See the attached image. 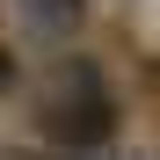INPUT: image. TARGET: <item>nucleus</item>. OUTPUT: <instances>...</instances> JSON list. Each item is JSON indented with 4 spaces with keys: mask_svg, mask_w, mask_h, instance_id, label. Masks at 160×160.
<instances>
[{
    "mask_svg": "<svg viewBox=\"0 0 160 160\" xmlns=\"http://www.w3.org/2000/svg\"><path fill=\"white\" fill-rule=\"evenodd\" d=\"M37 131L51 146H102L117 131V95L95 58H73L51 73V88L37 95Z\"/></svg>",
    "mask_w": 160,
    "mask_h": 160,
    "instance_id": "nucleus-1",
    "label": "nucleus"
},
{
    "mask_svg": "<svg viewBox=\"0 0 160 160\" xmlns=\"http://www.w3.org/2000/svg\"><path fill=\"white\" fill-rule=\"evenodd\" d=\"M80 8H88V0H22L29 29H44V37H66V29H80Z\"/></svg>",
    "mask_w": 160,
    "mask_h": 160,
    "instance_id": "nucleus-2",
    "label": "nucleus"
},
{
    "mask_svg": "<svg viewBox=\"0 0 160 160\" xmlns=\"http://www.w3.org/2000/svg\"><path fill=\"white\" fill-rule=\"evenodd\" d=\"M0 88H15V58H8V51H0Z\"/></svg>",
    "mask_w": 160,
    "mask_h": 160,
    "instance_id": "nucleus-3",
    "label": "nucleus"
}]
</instances>
